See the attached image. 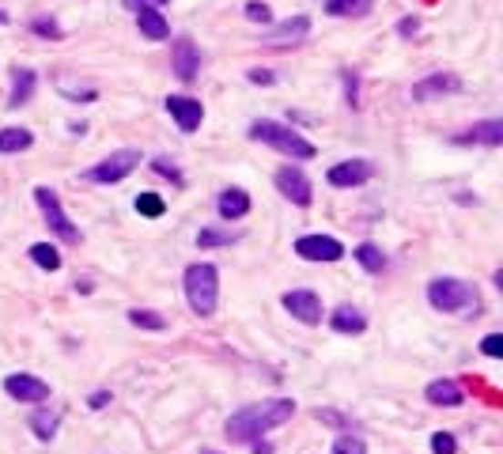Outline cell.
I'll return each mask as SVG.
<instances>
[{
    "label": "cell",
    "mask_w": 503,
    "mask_h": 454,
    "mask_svg": "<svg viewBox=\"0 0 503 454\" xmlns=\"http://www.w3.org/2000/svg\"><path fill=\"white\" fill-rule=\"evenodd\" d=\"M292 413H295L292 397H272V401H262V406H246V409L231 413L228 424H223V432H228L231 443H254L265 432H272V428L288 424Z\"/></svg>",
    "instance_id": "obj_1"
},
{
    "label": "cell",
    "mask_w": 503,
    "mask_h": 454,
    "mask_svg": "<svg viewBox=\"0 0 503 454\" xmlns=\"http://www.w3.org/2000/svg\"><path fill=\"white\" fill-rule=\"evenodd\" d=\"M427 303L443 315H458V318H473L481 311V295H477L473 284L458 281V276H436L427 284Z\"/></svg>",
    "instance_id": "obj_2"
},
{
    "label": "cell",
    "mask_w": 503,
    "mask_h": 454,
    "mask_svg": "<svg viewBox=\"0 0 503 454\" xmlns=\"http://www.w3.org/2000/svg\"><path fill=\"white\" fill-rule=\"evenodd\" d=\"M250 137L276 148V151H284L288 160H299V163H307L318 156V148L303 137V133H295L292 125H281V121H269V118H258L254 125H250Z\"/></svg>",
    "instance_id": "obj_3"
},
{
    "label": "cell",
    "mask_w": 503,
    "mask_h": 454,
    "mask_svg": "<svg viewBox=\"0 0 503 454\" xmlns=\"http://www.w3.org/2000/svg\"><path fill=\"white\" fill-rule=\"evenodd\" d=\"M182 288H186V299H190L193 315H200V318L216 315V303H220V273H216V265H209V262L190 265L186 276H182Z\"/></svg>",
    "instance_id": "obj_4"
},
{
    "label": "cell",
    "mask_w": 503,
    "mask_h": 454,
    "mask_svg": "<svg viewBox=\"0 0 503 454\" xmlns=\"http://www.w3.org/2000/svg\"><path fill=\"white\" fill-rule=\"evenodd\" d=\"M35 205L42 209V216H46V223H49V232L54 235H61L65 242H80V227H72V220L65 216V209H61V197L49 190V186H38L35 190Z\"/></svg>",
    "instance_id": "obj_5"
},
{
    "label": "cell",
    "mask_w": 503,
    "mask_h": 454,
    "mask_svg": "<svg viewBox=\"0 0 503 454\" xmlns=\"http://www.w3.org/2000/svg\"><path fill=\"white\" fill-rule=\"evenodd\" d=\"M137 167H140V151H137V148H121V151H110V156H107L103 163H95V167L87 170V179H91V182L110 186V182L129 179V174H133Z\"/></svg>",
    "instance_id": "obj_6"
},
{
    "label": "cell",
    "mask_w": 503,
    "mask_h": 454,
    "mask_svg": "<svg viewBox=\"0 0 503 454\" xmlns=\"http://www.w3.org/2000/svg\"><path fill=\"white\" fill-rule=\"evenodd\" d=\"M276 190H281L299 209H311V201H314V186H311V179L299 167H281V170H276Z\"/></svg>",
    "instance_id": "obj_7"
},
{
    "label": "cell",
    "mask_w": 503,
    "mask_h": 454,
    "mask_svg": "<svg viewBox=\"0 0 503 454\" xmlns=\"http://www.w3.org/2000/svg\"><path fill=\"white\" fill-rule=\"evenodd\" d=\"M284 311L292 315V318H299L303 325H318L322 322V299H318V292H311V288H292V292H284Z\"/></svg>",
    "instance_id": "obj_8"
},
{
    "label": "cell",
    "mask_w": 503,
    "mask_h": 454,
    "mask_svg": "<svg viewBox=\"0 0 503 454\" xmlns=\"http://www.w3.org/2000/svg\"><path fill=\"white\" fill-rule=\"evenodd\" d=\"M295 254L307 262H341L344 246L334 235H303V239H295Z\"/></svg>",
    "instance_id": "obj_9"
},
{
    "label": "cell",
    "mask_w": 503,
    "mask_h": 454,
    "mask_svg": "<svg viewBox=\"0 0 503 454\" xmlns=\"http://www.w3.org/2000/svg\"><path fill=\"white\" fill-rule=\"evenodd\" d=\"M5 394L15 397V401H31V406H38V401L49 397V383L38 375H27V371H15L5 378Z\"/></svg>",
    "instance_id": "obj_10"
},
{
    "label": "cell",
    "mask_w": 503,
    "mask_h": 454,
    "mask_svg": "<svg viewBox=\"0 0 503 454\" xmlns=\"http://www.w3.org/2000/svg\"><path fill=\"white\" fill-rule=\"evenodd\" d=\"M167 114L179 121V129L182 133H193V129H200V121H205V107L197 103V98H190V95H167Z\"/></svg>",
    "instance_id": "obj_11"
},
{
    "label": "cell",
    "mask_w": 503,
    "mask_h": 454,
    "mask_svg": "<svg viewBox=\"0 0 503 454\" xmlns=\"http://www.w3.org/2000/svg\"><path fill=\"white\" fill-rule=\"evenodd\" d=\"M307 35H311V19H307V15H292V19H284V23H276V27H269L262 42L272 46V49H284V46L303 42Z\"/></svg>",
    "instance_id": "obj_12"
},
{
    "label": "cell",
    "mask_w": 503,
    "mask_h": 454,
    "mask_svg": "<svg viewBox=\"0 0 503 454\" xmlns=\"http://www.w3.org/2000/svg\"><path fill=\"white\" fill-rule=\"evenodd\" d=\"M375 174V167L367 160H344L337 167H330V174H325V182L337 186V190H352V186H364L367 179Z\"/></svg>",
    "instance_id": "obj_13"
},
{
    "label": "cell",
    "mask_w": 503,
    "mask_h": 454,
    "mask_svg": "<svg viewBox=\"0 0 503 454\" xmlns=\"http://www.w3.org/2000/svg\"><path fill=\"white\" fill-rule=\"evenodd\" d=\"M170 68L179 80H197V72H200V49L193 46V38H179L170 49Z\"/></svg>",
    "instance_id": "obj_14"
},
{
    "label": "cell",
    "mask_w": 503,
    "mask_h": 454,
    "mask_svg": "<svg viewBox=\"0 0 503 454\" xmlns=\"http://www.w3.org/2000/svg\"><path fill=\"white\" fill-rule=\"evenodd\" d=\"M462 80L458 76H450V72H436V76H427V80H420L413 88V98L416 103H427V98H436V95H450V91H458Z\"/></svg>",
    "instance_id": "obj_15"
},
{
    "label": "cell",
    "mask_w": 503,
    "mask_h": 454,
    "mask_svg": "<svg viewBox=\"0 0 503 454\" xmlns=\"http://www.w3.org/2000/svg\"><path fill=\"white\" fill-rule=\"evenodd\" d=\"M424 397L432 401V406H447V409H455L466 401V390L455 383V378H436V383H427Z\"/></svg>",
    "instance_id": "obj_16"
},
{
    "label": "cell",
    "mask_w": 503,
    "mask_h": 454,
    "mask_svg": "<svg viewBox=\"0 0 503 454\" xmlns=\"http://www.w3.org/2000/svg\"><path fill=\"white\" fill-rule=\"evenodd\" d=\"M137 27L148 42H167L170 38V23L159 15V8H137Z\"/></svg>",
    "instance_id": "obj_17"
},
{
    "label": "cell",
    "mask_w": 503,
    "mask_h": 454,
    "mask_svg": "<svg viewBox=\"0 0 503 454\" xmlns=\"http://www.w3.org/2000/svg\"><path fill=\"white\" fill-rule=\"evenodd\" d=\"M31 95H35V72L31 68H15L12 72V91H8V110L27 107Z\"/></svg>",
    "instance_id": "obj_18"
},
{
    "label": "cell",
    "mask_w": 503,
    "mask_h": 454,
    "mask_svg": "<svg viewBox=\"0 0 503 454\" xmlns=\"http://www.w3.org/2000/svg\"><path fill=\"white\" fill-rule=\"evenodd\" d=\"M330 325H334L337 334H364L367 330V318L352 307V303H341V307L330 315Z\"/></svg>",
    "instance_id": "obj_19"
},
{
    "label": "cell",
    "mask_w": 503,
    "mask_h": 454,
    "mask_svg": "<svg viewBox=\"0 0 503 454\" xmlns=\"http://www.w3.org/2000/svg\"><path fill=\"white\" fill-rule=\"evenodd\" d=\"M216 209L223 220H242L250 212V193L246 190H223L220 201H216Z\"/></svg>",
    "instance_id": "obj_20"
},
{
    "label": "cell",
    "mask_w": 503,
    "mask_h": 454,
    "mask_svg": "<svg viewBox=\"0 0 503 454\" xmlns=\"http://www.w3.org/2000/svg\"><path fill=\"white\" fill-rule=\"evenodd\" d=\"M458 140H462V144H488V148H496V144H503V121H499V118L481 121V125H473L469 133H462Z\"/></svg>",
    "instance_id": "obj_21"
},
{
    "label": "cell",
    "mask_w": 503,
    "mask_h": 454,
    "mask_svg": "<svg viewBox=\"0 0 503 454\" xmlns=\"http://www.w3.org/2000/svg\"><path fill=\"white\" fill-rule=\"evenodd\" d=\"M31 144H35L31 129H15V125L0 129V156H15V151H27Z\"/></svg>",
    "instance_id": "obj_22"
},
{
    "label": "cell",
    "mask_w": 503,
    "mask_h": 454,
    "mask_svg": "<svg viewBox=\"0 0 503 454\" xmlns=\"http://www.w3.org/2000/svg\"><path fill=\"white\" fill-rule=\"evenodd\" d=\"M375 8V0H325V12L337 19H360Z\"/></svg>",
    "instance_id": "obj_23"
},
{
    "label": "cell",
    "mask_w": 503,
    "mask_h": 454,
    "mask_svg": "<svg viewBox=\"0 0 503 454\" xmlns=\"http://www.w3.org/2000/svg\"><path fill=\"white\" fill-rule=\"evenodd\" d=\"M57 428H61V417L57 413H49V409H38V413H31V432L38 436V439H54L57 436Z\"/></svg>",
    "instance_id": "obj_24"
},
{
    "label": "cell",
    "mask_w": 503,
    "mask_h": 454,
    "mask_svg": "<svg viewBox=\"0 0 503 454\" xmlns=\"http://www.w3.org/2000/svg\"><path fill=\"white\" fill-rule=\"evenodd\" d=\"M356 262H360L367 273H383V269H386V254H383V250L375 246V242H360V246H356Z\"/></svg>",
    "instance_id": "obj_25"
},
{
    "label": "cell",
    "mask_w": 503,
    "mask_h": 454,
    "mask_svg": "<svg viewBox=\"0 0 503 454\" xmlns=\"http://www.w3.org/2000/svg\"><path fill=\"white\" fill-rule=\"evenodd\" d=\"M235 239H239V232H231V227H205V232L197 235V246L209 250V246H228Z\"/></svg>",
    "instance_id": "obj_26"
},
{
    "label": "cell",
    "mask_w": 503,
    "mask_h": 454,
    "mask_svg": "<svg viewBox=\"0 0 503 454\" xmlns=\"http://www.w3.org/2000/svg\"><path fill=\"white\" fill-rule=\"evenodd\" d=\"M31 258H35L38 269H49V273H57V269H61L57 246H49V242H35V246H31Z\"/></svg>",
    "instance_id": "obj_27"
},
{
    "label": "cell",
    "mask_w": 503,
    "mask_h": 454,
    "mask_svg": "<svg viewBox=\"0 0 503 454\" xmlns=\"http://www.w3.org/2000/svg\"><path fill=\"white\" fill-rule=\"evenodd\" d=\"M137 212L156 220V216H163V212H167V201H163L159 193H137Z\"/></svg>",
    "instance_id": "obj_28"
},
{
    "label": "cell",
    "mask_w": 503,
    "mask_h": 454,
    "mask_svg": "<svg viewBox=\"0 0 503 454\" xmlns=\"http://www.w3.org/2000/svg\"><path fill=\"white\" fill-rule=\"evenodd\" d=\"M129 322L140 325V330H167V318L156 311H129Z\"/></svg>",
    "instance_id": "obj_29"
},
{
    "label": "cell",
    "mask_w": 503,
    "mask_h": 454,
    "mask_svg": "<svg viewBox=\"0 0 503 454\" xmlns=\"http://www.w3.org/2000/svg\"><path fill=\"white\" fill-rule=\"evenodd\" d=\"M334 454H367V447L356 436H337L334 439Z\"/></svg>",
    "instance_id": "obj_30"
},
{
    "label": "cell",
    "mask_w": 503,
    "mask_h": 454,
    "mask_svg": "<svg viewBox=\"0 0 503 454\" xmlns=\"http://www.w3.org/2000/svg\"><path fill=\"white\" fill-rule=\"evenodd\" d=\"M432 450H436V454H455L458 443H455V436H450V432H436V436H432Z\"/></svg>",
    "instance_id": "obj_31"
},
{
    "label": "cell",
    "mask_w": 503,
    "mask_h": 454,
    "mask_svg": "<svg viewBox=\"0 0 503 454\" xmlns=\"http://www.w3.org/2000/svg\"><path fill=\"white\" fill-rule=\"evenodd\" d=\"M481 352H485V356H492V360H499L503 356V334H488L481 341Z\"/></svg>",
    "instance_id": "obj_32"
},
{
    "label": "cell",
    "mask_w": 503,
    "mask_h": 454,
    "mask_svg": "<svg viewBox=\"0 0 503 454\" xmlns=\"http://www.w3.org/2000/svg\"><path fill=\"white\" fill-rule=\"evenodd\" d=\"M246 19H250V23H262V27H269V23H272V12H269L265 5H246Z\"/></svg>",
    "instance_id": "obj_33"
},
{
    "label": "cell",
    "mask_w": 503,
    "mask_h": 454,
    "mask_svg": "<svg viewBox=\"0 0 503 454\" xmlns=\"http://www.w3.org/2000/svg\"><path fill=\"white\" fill-rule=\"evenodd\" d=\"M31 27H35L38 35H46V38H61V27H57V23H54V19H35V23H31Z\"/></svg>",
    "instance_id": "obj_34"
},
{
    "label": "cell",
    "mask_w": 503,
    "mask_h": 454,
    "mask_svg": "<svg viewBox=\"0 0 503 454\" xmlns=\"http://www.w3.org/2000/svg\"><path fill=\"white\" fill-rule=\"evenodd\" d=\"M156 170L163 174V179H174V182H182V174H179V170H174V163H170V160H163V156L156 160Z\"/></svg>",
    "instance_id": "obj_35"
},
{
    "label": "cell",
    "mask_w": 503,
    "mask_h": 454,
    "mask_svg": "<svg viewBox=\"0 0 503 454\" xmlns=\"http://www.w3.org/2000/svg\"><path fill=\"white\" fill-rule=\"evenodd\" d=\"M246 76H250V84H272V72H265V68H250Z\"/></svg>",
    "instance_id": "obj_36"
},
{
    "label": "cell",
    "mask_w": 503,
    "mask_h": 454,
    "mask_svg": "<svg viewBox=\"0 0 503 454\" xmlns=\"http://www.w3.org/2000/svg\"><path fill=\"white\" fill-rule=\"evenodd\" d=\"M159 5H167V0H125V8H159Z\"/></svg>",
    "instance_id": "obj_37"
},
{
    "label": "cell",
    "mask_w": 503,
    "mask_h": 454,
    "mask_svg": "<svg viewBox=\"0 0 503 454\" xmlns=\"http://www.w3.org/2000/svg\"><path fill=\"white\" fill-rule=\"evenodd\" d=\"M397 31H401V35H405V38H409V35H416V31H420V23H416V19H405V23H401V27H397Z\"/></svg>",
    "instance_id": "obj_38"
},
{
    "label": "cell",
    "mask_w": 503,
    "mask_h": 454,
    "mask_svg": "<svg viewBox=\"0 0 503 454\" xmlns=\"http://www.w3.org/2000/svg\"><path fill=\"white\" fill-rule=\"evenodd\" d=\"M110 401V394L107 390H98V394H91V409H98V406H107Z\"/></svg>",
    "instance_id": "obj_39"
},
{
    "label": "cell",
    "mask_w": 503,
    "mask_h": 454,
    "mask_svg": "<svg viewBox=\"0 0 503 454\" xmlns=\"http://www.w3.org/2000/svg\"><path fill=\"white\" fill-rule=\"evenodd\" d=\"M200 454H220V450H200Z\"/></svg>",
    "instance_id": "obj_40"
}]
</instances>
